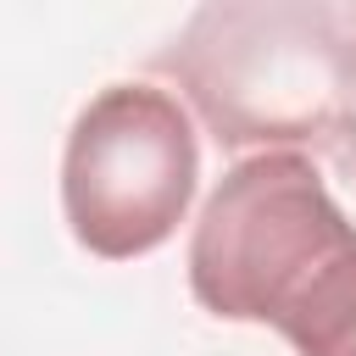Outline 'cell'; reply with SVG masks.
<instances>
[{
	"mask_svg": "<svg viewBox=\"0 0 356 356\" xmlns=\"http://www.w3.org/2000/svg\"><path fill=\"white\" fill-rule=\"evenodd\" d=\"M273 328L300 356H356V234L323 250L273 306Z\"/></svg>",
	"mask_w": 356,
	"mask_h": 356,
	"instance_id": "4",
	"label": "cell"
},
{
	"mask_svg": "<svg viewBox=\"0 0 356 356\" xmlns=\"http://www.w3.org/2000/svg\"><path fill=\"white\" fill-rule=\"evenodd\" d=\"M356 222L328 195L300 150H261L234 161L206 195L189 234V289L211 317L267 323L278 295L350 234Z\"/></svg>",
	"mask_w": 356,
	"mask_h": 356,
	"instance_id": "3",
	"label": "cell"
},
{
	"mask_svg": "<svg viewBox=\"0 0 356 356\" xmlns=\"http://www.w3.org/2000/svg\"><path fill=\"white\" fill-rule=\"evenodd\" d=\"M156 67L222 150L312 145L356 184V6L217 0Z\"/></svg>",
	"mask_w": 356,
	"mask_h": 356,
	"instance_id": "1",
	"label": "cell"
},
{
	"mask_svg": "<svg viewBox=\"0 0 356 356\" xmlns=\"http://www.w3.org/2000/svg\"><path fill=\"white\" fill-rule=\"evenodd\" d=\"M195 178L200 145L184 106L156 83H111L67 134L61 211L89 256L134 261L178 234Z\"/></svg>",
	"mask_w": 356,
	"mask_h": 356,
	"instance_id": "2",
	"label": "cell"
}]
</instances>
